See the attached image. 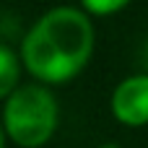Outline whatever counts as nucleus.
I'll use <instances>...</instances> for the list:
<instances>
[{"mask_svg": "<svg viewBox=\"0 0 148 148\" xmlns=\"http://www.w3.org/2000/svg\"><path fill=\"white\" fill-rule=\"evenodd\" d=\"M94 49V26L78 8L60 5L47 10L23 36L21 60L44 83H65L78 75Z\"/></svg>", "mask_w": 148, "mask_h": 148, "instance_id": "f257e3e1", "label": "nucleus"}, {"mask_svg": "<svg viewBox=\"0 0 148 148\" xmlns=\"http://www.w3.org/2000/svg\"><path fill=\"white\" fill-rule=\"evenodd\" d=\"M3 125L13 143L21 148H39L57 127V101L42 83L18 86L3 107Z\"/></svg>", "mask_w": 148, "mask_h": 148, "instance_id": "f03ea898", "label": "nucleus"}, {"mask_svg": "<svg viewBox=\"0 0 148 148\" xmlns=\"http://www.w3.org/2000/svg\"><path fill=\"white\" fill-rule=\"evenodd\" d=\"M112 114L127 125H148V73H135L117 83L112 94Z\"/></svg>", "mask_w": 148, "mask_h": 148, "instance_id": "7ed1b4c3", "label": "nucleus"}, {"mask_svg": "<svg viewBox=\"0 0 148 148\" xmlns=\"http://www.w3.org/2000/svg\"><path fill=\"white\" fill-rule=\"evenodd\" d=\"M18 57L8 44H0V96L8 99L18 86Z\"/></svg>", "mask_w": 148, "mask_h": 148, "instance_id": "20e7f679", "label": "nucleus"}, {"mask_svg": "<svg viewBox=\"0 0 148 148\" xmlns=\"http://www.w3.org/2000/svg\"><path fill=\"white\" fill-rule=\"evenodd\" d=\"M81 3L94 16H109V13H117L120 8H125L130 0H81Z\"/></svg>", "mask_w": 148, "mask_h": 148, "instance_id": "39448f33", "label": "nucleus"}, {"mask_svg": "<svg viewBox=\"0 0 148 148\" xmlns=\"http://www.w3.org/2000/svg\"><path fill=\"white\" fill-rule=\"evenodd\" d=\"M143 65L148 68V42H146V47H143ZM146 73H148V70H146Z\"/></svg>", "mask_w": 148, "mask_h": 148, "instance_id": "423d86ee", "label": "nucleus"}, {"mask_svg": "<svg viewBox=\"0 0 148 148\" xmlns=\"http://www.w3.org/2000/svg\"><path fill=\"white\" fill-rule=\"evenodd\" d=\"M99 148H120L117 143H104V146H99Z\"/></svg>", "mask_w": 148, "mask_h": 148, "instance_id": "0eeeda50", "label": "nucleus"}]
</instances>
